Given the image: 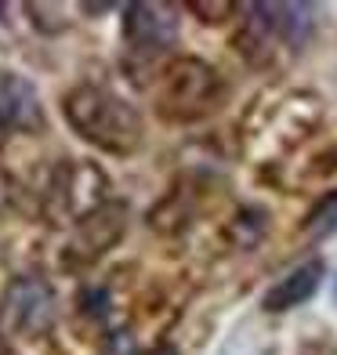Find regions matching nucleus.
<instances>
[{"mask_svg": "<svg viewBox=\"0 0 337 355\" xmlns=\"http://www.w3.org/2000/svg\"><path fill=\"white\" fill-rule=\"evenodd\" d=\"M62 112H66V123L87 145L112 156L135 153L146 138V123H141L138 109L120 98L116 91L98 84H76L62 98Z\"/></svg>", "mask_w": 337, "mask_h": 355, "instance_id": "f257e3e1", "label": "nucleus"}, {"mask_svg": "<svg viewBox=\"0 0 337 355\" xmlns=\"http://www.w3.org/2000/svg\"><path fill=\"white\" fill-rule=\"evenodd\" d=\"M225 84L214 66H207L203 58H174L171 66L159 73L153 102L164 120H203L221 105Z\"/></svg>", "mask_w": 337, "mask_h": 355, "instance_id": "f03ea898", "label": "nucleus"}, {"mask_svg": "<svg viewBox=\"0 0 337 355\" xmlns=\"http://www.w3.org/2000/svg\"><path fill=\"white\" fill-rule=\"evenodd\" d=\"M109 178L87 164V159H66L47 178L44 189V218L55 229H73L76 221L94 214L102 203H109Z\"/></svg>", "mask_w": 337, "mask_h": 355, "instance_id": "7ed1b4c3", "label": "nucleus"}, {"mask_svg": "<svg viewBox=\"0 0 337 355\" xmlns=\"http://www.w3.org/2000/svg\"><path fill=\"white\" fill-rule=\"evenodd\" d=\"M55 312H58L55 290L40 276H15L4 290V301H0V322L22 337L47 334L55 327Z\"/></svg>", "mask_w": 337, "mask_h": 355, "instance_id": "20e7f679", "label": "nucleus"}, {"mask_svg": "<svg viewBox=\"0 0 337 355\" xmlns=\"http://www.w3.org/2000/svg\"><path fill=\"white\" fill-rule=\"evenodd\" d=\"M127 232V203L120 200H109L102 203L94 214H87L84 221L73 225V236L66 243V257H62V265L66 268H84V265H94L105 250H112L123 239Z\"/></svg>", "mask_w": 337, "mask_h": 355, "instance_id": "39448f33", "label": "nucleus"}, {"mask_svg": "<svg viewBox=\"0 0 337 355\" xmlns=\"http://www.w3.org/2000/svg\"><path fill=\"white\" fill-rule=\"evenodd\" d=\"M123 40L138 58L164 55L178 40V15L171 4H131L123 11Z\"/></svg>", "mask_w": 337, "mask_h": 355, "instance_id": "423d86ee", "label": "nucleus"}, {"mask_svg": "<svg viewBox=\"0 0 337 355\" xmlns=\"http://www.w3.org/2000/svg\"><path fill=\"white\" fill-rule=\"evenodd\" d=\"M44 102L37 87L26 76L0 69V135L19 131V135H40L44 131Z\"/></svg>", "mask_w": 337, "mask_h": 355, "instance_id": "0eeeda50", "label": "nucleus"}, {"mask_svg": "<svg viewBox=\"0 0 337 355\" xmlns=\"http://www.w3.org/2000/svg\"><path fill=\"white\" fill-rule=\"evenodd\" d=\"M250 15L265 33L286 40L291 47H301L312 37V8L304 4H254Z\"/></svg>", "mask_w": 337, "mask_h": 355, "instance_id": "6e6552de", "label": "nucleus"}, {"mask_svg": "<svg viewBox=\"0 0 337 355\" xmlns=\"http://www.w3.org/2000/svg\"><path fill=\"white\" fill-rule=\"evenodd\" d=\"M319 279H323V261H309V265H301L294 268L286 279H279L276 286L265 294V312H286V309H297V304H304L312 294H316V286Z\"/></svg>", "mask_w": 337, "mask_h": 355, "instance_id": "1a4fd4ad", "label": "nucleus"}, {"mask_svg": "<svg viewBox=\"0 0 337 355\" xmlns=\"http://www.w3.org/2000/svg\"><path fill=\"white\" fill-rule=\"evenodd\" d=\"M304 232H309L312 239H323V236L337 232V192L312 207V214L304 218Z\"/></svg>", "mask_w": 337, "mask_h": 355, "instance_id": "9d476101", "label": "nucleus"}, {"mask_svg": "<svg viewBox=\"0 0 337 355\" xmlns=\"http://www.w3.org/2000/svg\"><path fill=\"white\" fill-rule=\"evenodd\" d=\"M192 15H200L203 22H221V19H229V15L236 11V4H229V0H214V4H207V0H196V4H189Z\"/></svg>", "mask_w": 337, "mask_h": 355, "instance_id": "9b49d317", "label": "nucleus"}, {"mask_svg": "<svg viewBox=\"0 0 337 355\" xmlns=\"http://www.w3.org/2000/svg\"><path fill=\"white\" fill-rule=\"evenodd\" d=\"M146 355H178V352H174V348H167V345H164V348H153V352H146Z\"/></svg>", "mask_w": 337, "mask_h": 355, "instance_id": "f8f14e48", "label": "nucleus"}, {"mask_svg": "<svg viewBox=\"0 0 337 355\" xmlns=\"http://www.w3.org/2000/svg\"><path fill=\"white\" fill-rule=\"evenodd\" d=\"M0 355H4V345H0Z\"/></svg>", "mask_w": 337, "mask_h": 355, "instance_id": "ddd939ff", "label": "nucleus"}, {"mask_svg": "<svg viewBox=\"0 0 337 355\" xmlns=\"http://www.w3.org/2000/svg\"><path fill=\"white\" fill-rule=\"evenodd\" d=\"M334 297H337V286H334Z\"/></svg>", "mask_w": 337, "mask_h": 355, "instance_id": "4468645a", "label": "nucleus"}]
</instances>
